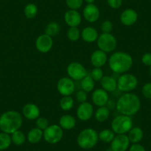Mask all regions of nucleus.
Segmentation results:
<instances>
[{
    "label": "nucleus",
    "mask_w": 151,
    "mask_h": 151,
    "mask_svg": "<svg viewBox=\"0 0 151 151\" xmlns=\"http://www.w3.org/2000/svg\"><path fill=\"white\" fill-rule=\"evenodd\" d=\"M116 108L120 114L132 116L140 110L141 100L136 94L126 93L117 100Z\"/></svg>",
    "instance_id": "1"
},
{
    "label": "nucleus",
    "mask_w": 151,
    "mask_h": 151,
    "mask_svg": "<svg viewBox=\"0 0 151 151\" xmlns=\"http://www.w3.org/2000/svg\"><path fill=\"white\" fill-rule=\"evenodd\" d=\"M133 60L129 53L123 51H117L112 53L108 59L110 70L117 74L127 73L132 68Z\"/></svg>",
    "instance_id": "2"
},
{
    "label": "nucleus",
    "mask_w": 151,
    "mask_h": 151,
    "mask_svg": "<svg viewBox=\"0 0 151 151\" xmlns=\"http://www.w3.org/2000/svg\"><path fill=\"white\" fill-rule=\"evenodd\" d=\"M22 123V116L16 110H8L0 116V130L10 135L19 130Z\"/></svg>",
    "instance_id": "3"
},
{
    "label": "nucleus",
    "mask_w": 151,
    "mask_h": 151,
    "mask_svg": "<svg viewBox=\"0 0 151 151\" xmlns=\"http://www.w3.org/2000/svg\"><path fill=\"white\" fill-rule=\"evenodd\" d=\"M77 144L83 150H90L96 145L99 142V133L94 129L85 128L79 133Z\"/></svg>",
    "instance_id": "4"
},
{
    "label": "nucleus",
    "mask_w": 151,
    "mask_h": 151,
    "mask_svg": "<svg viewBox=\"0 0 151 151\" xmlns=\"http://www.w3.org/2000/svg\"><path fill=\"white\" fill-rule=\"evenodd\" d=\"M133 127L131 116L120 114L113 119L111 122V130L116 134H126Z\"/></svg>",
    "instance_id": "5"
},
{
    "label": "nucleus",
    "mask_w": 151,
    "mask_h": 151,
    "mask_svg": "<svg viewBox=\"0 0 151 151\" xmlns=\"http://www.w3.org/2000/svg\"><path fill=\"white\" fill-rule=\"evenodd\" d=\"M138 79L132 73H123L117 79V88L120 91L130 93L138 86Z\"/></svg>",
    "instance_id": "6"
},
{
    "label": "nucleus",
    "mask_w": 151,
    "mask_h": 151,
    "mask_svg": "<svg viewBox=\"0 0 151 151\" xmlns=\"http://www.w3.org/2000/svg\"><path fill=\"white\" fill-rule=\"evenodd\" d=\"M99 49L106 53L114 51L117 46V40L110 33H102L100 34L96 41Z\"/></svg>",
    "instance_id": "7"
},
{
    "label": "nucleus",
    "mask_w": 151,
    "mask_h": 151,
    "mask_svg": "<svg viewBox=\"0 0 151 151\" xmlns=\"http://www.w3.org/2000/svg\"><path fill=\"white\" fill-rule=\"evenodd\" d=\"M64 136V130L58 124L49 125L43 130V139L48 144L55 145L60 142Z\"/></svg>",
    "instance_id": "8"
},
{
    "label": "nucleus",
    "mask_w": 151,
    "mask_h": 151,
    "mask_svg": "<svg viewBox=\"0 0 151 151\" xmlns=\"http://www.w3.org/2000/svg\"><path fill=\"white\" fill-rule=\"evenodd\" d=\"M67 73L73 81H81L88 75V71L80 62H73L67 67Z\"/></svg>",
    "instance_id": "9"
},
{
    "label": "nucleus",
    "mask_w": 151,
    "mask_h": 151,
    "mask_svg": "<svg viewBox=\"0 0 151 151\" xmlns=\"http://www.w3.org/2000/svg\"><path fill=\"white\" fill-rule=\"evenodd\" d=\"M57 91L62 96H71L74 93L76 85L73 80L70 77H62L58 81L56 85Z\"/></svg>",
    "instance_id": "10"
},
{
    "label": "nucleus",
    "mask_w": 151,
    "mask_h": 151,
    "mask_svg": "<svg viewBox=\"0 0 151 151\" xmlns=\"http://www.w3.org/2000/svg\"><path fill=\"white\" fill-rule=\"evenodd\" d=\"M53 41L51 36L46 34H42L37 37L35 42L36 50L42 53H47L52 49Z\"/></svg>",
    "instance_id": "11"
},
{
    "label": "nucleus",
    "mask_w": 151,
    "mask_h": 151,
    "mask_svg": "<svg viewBox=\"0 0 151 151\" xmlns=\"http://www.w3.org/2000/svg\"><path fill=\"white\" fill-rule=\"evenodd\" d=\"M130 143L127 135L117 134L110 143V149L113 151H127Z\"/></svg>",
    "instance_id": "12"
},
{
    "label": "nucleus",
    "mask_w": 151,
    "mask_h": 151,
    "mask_svg": "<svg viewBox=\"0 0 151 151\" xmlns=\"http://www.w3.org/2000/svg\"><path fill=\"white\" fill-rule=\"evenodd\" d=\"M93 106L88 101L81 103L76 110V116L78 119L82 122H86L91 119L93 116Z\"/></svg>",
    "instance_id": "13"
},
{
    "label": "nucleus",
    "mask_w": 151,
    "mask_h": 151,
    "mask_svg": "<svg viewBox=\"0 0 151 151\" xmlns=\"http://www.w3.org/2000/svg\"><path fill=\"white\" fill-rule=\"evenodd\" d=\"M83 17L88 22H96L100 17L99 8L94 4H87L83 9Z\"/></svg>",
    "instance_id": "14"
},
{
    "label": "nucleus",
    "mask_w": 151,
    "mask_h": 151,
    "mask_svg": "<svg viewBox=\"0 0 151 151\" xmlns=\"http://www.w3.org/2000/svg\"><path fill=\"white\" fill-rule=\"evenodd\" d=\"M64 19L70 27H78L82 22V16L77 10L69 9L65 12Z\"/></svg>",
    "instance_id": "15"
},
{
    "label": "nucleus",
    "mask_w": 151,
    "mask_h": 151,
    "mask_svg": "<svg viewBox=\"0 0 151 151\" xmlns=\"http://www.w3.org/2000/svg\"><path fill=\"white\" fill-rule=\"evenodd\" d=\"M91 100L94 105L97 107H103L107 104L109 101V95L107 91L102 88L96 89L93 92Z\"/></svg>",
    "instance_id": "16"
},
{
    "label": "nucleus",
    "mask_w": 151,
    "mask_h": 151,
    "mask_svg": "<svg viewBox=\"0 0 151 151\" xmlns=\"http://www.w3.org/2000/svg\"><path fill=\"white\" fill-rule=\"evenodd\" d=\"M138 13L132 8H127L123 11L120 15V22L124 26H132L137 22Z\"/></svg>",
    "instance_id": "17"
},
{
    "label": "nucleus",
    "mask_w": 151,
    "mask_h": 151,
    "mask_svg": "<svg viewBox=\"0 0 151 151\" xmlns=\"http://www.w3.org/2000/svg\"><path fill=\"white\" fill-rule=\"evenodd\" d=\"M22 115L28 120H36L40 116V109L36 104L27 103L22 107Z\"/></svg>",
    "instance_id": "18"
},
{
    "label": "nucleus",
    "mask_w": 151,
    "mask_h": 151,
    "mask_svg": "<svg viewBox=\"0 0 151 151\" xmlns=\"http://www.w3.org/2000/svg\"><path fill=\"white\" fill-rule=\"evenodd\" d=\"M107 61V53L101 50H96L91 54V63L94 68H101Z\"/></svg>",
    "instance_id": "19"
},
{
    "label": "nucleus",
    "mask_w": 151,
    "mask_h": 151,
    "mask_svg": "<svg viewBox=\"0 0 151 151\" xmlns=\"http://www.w3.org/2000/svg\"><path fill=\"white\" fill-rule=\"evenodd\" d=\"M99 33L96 28L93 27H86L81 33L82 39L87 43H93L96 42L99 37Z\"/></svg>",
    "instance_id": "20"
},
{
    "label": "nucleus",
    "mask_w": 151,
    "mask_h": 151,
    "mask_svg": "<svg viewBox=\"0 0 151 151\" xmlns=\"http://www.w3.org/2000/svg\"><path fill=\"white\" fill-rule=\"evenodd\" d=\"M100 83L102 89L107 91V93H113L118 89L117 81L110 76H104L101 80L100 81Z\"/></svg>",
    "instance_id": "21"
},
{
    "label": "nucleus",
    "mask_w": 151,
    "mask_h": 151,
    "mask_svg": "<svg viewBox=\"0 0 151 151\" xmlns=\"http://www.w3.org/2000/svg\"><path fill=\"white\" fill-rule=\"evenodd\" d=\"M76 124V120L75 117L70 114H65L62 116L59 119V126L63 130H69L74 128Z\"/></svg>",
    "instance_id": "22"
},
{
    "label": "nucleus",
    "mask_w": 151,
    "mask_h": 151,
    "mask_svg": "<svg viewBox=\"0 0 151 151\" xmlns=\"http://www.w3.org/2000/svg\"><path fill=\"white\" fill-rule=\"evenodd\" d=\"M43 139V130L38 127L30 129L27 134V140L30 144H37Z\"/></svg>",
    "instance_id": "23"
},
{
    "label": "nucleus",
    "mask_w": 151,
    "mask_h": 151,
    "mask_svg": "<svg viewBox=\"0 0 151 151\" xmlns=\"http://www.w3.org/2000/svg\"><path fill=\"white\" fill-rule=\"evenodd\" d=\"M127 133L129 140L133 144L139 143L144 137L143 130L139 127H133Z\"/></svg>",
    "instance_id": "24"
},
{
    "label": "nucleus",
    "mask_w": 151,
    "mask_h": 151,
    "mask_svg": "<svg viewBox=\"0 0 151 151\" xmlns=\"http://www.w3.org/2000/svg\"><path fill=\"white\" fill-rule=\"evenodd\" d=\"M110 110L105 106L103 107H99L94 113V116H95L96 120L99 122H104L106 120L108 119L110 117Z\"/></svg>",
    "instance_id": "25"
},
{
    "label": "nucleus",
    "mask_w": 151,
    "mask_h": 151,
    "mask_svg": "<svg viewBox=\"0 0 151 151\" xmlns=\"http://www.w3.org/2000/svg\"><path fill=\"white\" fill-rule=\"evenodd\" d=\"M81 88L82 91L86 93H90L93 91L95 87V81L92 79L90 75H87L81 80Z\"/></svg>",
    "instance_id": "26"
},
{
    "label": "nucleus",
    "mask_w": 151,
    "mask_h": 151,
    "mask_svg": "<svg viewBox=\"0 0 151 151\" xmlns=\"http://www.w3.org/2000/svg\"><path fill=\"white\" fill-rule=\"evenodd\" d=\"M116 133L110 129H104L99 133V140L103 143H111L116 136Z\"/></svg>",
    "instance_id": "27"
},
{
    "label": "nucleus",
    "mask_w": 151,
    "mask_h": 151,
    "mask_svg": "<svg viewBox=\"0 0 151 151\" xmlns=\"http://www.w3.org/2000/svg\"><path fill=\"white\" fill-rule=\"evenodd\" d=\"M11 137L12 143H14L17 146L22 145L23 144H24L26 139H27V136L20 130H17L14 133H13L12 134H11Z\"/></svg>",
    "instance_id": "28"
},
{
    "label": "nucleus",
    "mask_w": 151,
    "mask_h": 151,
    "mask_svg": "<svg viewBox=\"0 0 151 151\" xmlns=\"http://www.w3.org/2000/svg\"><path fill=\"white\" fill-rule=\"evenodd\" d=\"M59 31H60V25L56 22H50L45 27V34L53 37V36H56L59 33Z\"/></svg>",
    "instance_id": "29"
},
{
    "label": "nucleus",
    "mask_w": 151,
    "mask_h": 151,
    "mask_svg": "<svg viewBox=\"0 0 151 151\" xmlns=\"http://www.w3.org/2000/svg\"><path fill=\"white\" fill-rule=\"evenodd\" d=\"M38 14V7L34 3H28L24 8V14L29 19H34Z\"/></svg>",
    "instance_id": "30"
},
{
    "label": "nucleus",
    "mask_w": 151,
    "mask_h": 151,
    "mask_svg": "<svg viewBox=\"0 0 151 151\" xmlns=\"http://www.w3.org/2000/svg\"><path fill=\"white\" fill-rule=\"evenodd\" d=\"M11 135L8 133L1 132L0 133V151H4L11 146Z\"/></svg>",
    "instance_id": "31"
},
{
    "label": "nucleus",
    "mask_w": 151,
    "mask_h": 151,
    "mask_svg": "<svg viewBox=\"0 0 151 151\" xmlns=\"http://www.w3.org/2000/svg\"><path fill=\"white\" fill-rule=\"evenodd\" d=\"M61 109L65 111H68L71 110L74 106V99L72 98L71 96H63L60 100L59 102Z\"/></svg>",
    "instance_id": "32"
},
{
    "label": "nucleus",
    "mask_w": 151,
    "mask_h": 151,
    "mask_svg": "<svg viewBox=\"0 0 151 151\" xmlns=\"http://www.w3.org/2000/svg\"><path fill=\"white\" fill-rule=\"evenodd\" d=\"M67 36L70 41L77 42L81 36V32L78 27H70L67 32Z\"/></svg>",
    "instance_id": "33"
},
{
    "label": "nucleus",
    "mask_w": 151,
    "mask_h": 151,
    "mask_svg": "<svg viewBox=\"0 0 151 151\" xmlns=\"http://www.w3.org/2000/svg\"><path fill=\"white\" fill-rule=\"evenodd\" d=\"M95 82H100L104 76V73L101 68H94L90 74Z\"/></svg>",
    "instance_id": "34"
},
{
    "label": "nucleus",
    "mask_w": 151,
    "mask_h": 151,
    "mask_svg": "<svg viewBox=\"0 0 151 151\" xmlns=\"http://www.w3.org/2000/svg\"><path fill=\"white\" fill-rule=\"evenodd\" d=\"M84 0H65L66 5L69 9L79 10L83 5Z\"/></svg>",
    "instance_id": "35"
},
{
    "label": "nucleus",
    "mask_w": 151,
    "mask_h": 151,
    "mask_svg": "<svg viewBox=\"0 0 151 151\" xmlns=\"http://www.w3.org/2000/svg\"><path fill=\"white\" fill-rule=\"evenodd\" d=\"M36 127L40 128V130H44L49 126V122L48 120L46 118H45V117L40 116L37 119H36Z\"/></svg>",
    "instance_id": "36"
},
{
    "label": "nucleus",
    "mask_w": 151,
    "mask_h": 151,
    "mask_svg": "<svg viewBox=\"0 0 151 151\" xmlns=\"http://www.w3.org/2000/svg\"><path fill=\"white\" fill-rule=\"evenodd\" d=\"M113 23L110 20H105L101 24V30L102 33H110L113 30Z\"/></svg>",
    "instance_id": "37"
},
{
    "label": "nucleus",
    "mask_w": 151,
    "mask_h": 151,
    "mask_svg": "<svg viewBox=\"0 0 151 151\" xmlns=\"http://www.w3.org/2000/svg\"><path fill=\"white\" fill-rule=\"evenodd\" d=\"M142 95L147 99L151 100V82L145 84L142 88Z\"/></svg>",
    "instance_id": "38"
},
{
    "label": "nucleus",
    "mask_w": 151,
    "mask_h": 151,
    "mask_svg": "<svg viewBox=\"0 0 151 151\" xmlns=\"http://www.w3.org/2000/svg\"><path fill=\"white\" fill-rule=\"evenodd\" d=\"M87 99H88V94L85 91H82V90L79 91L76 93V99L80 104L87 101Z\"/></svg>",
    "instance_id": "39"
},
{
    "label": "nucleus",
    "mask_w": 151,
    "mask_h": 151,
    "mask_svg": "<svg viewBox=\"0 0 151 151\" xmlns=\"http://www.w3.org/2000/svg\"><path fill=\"white\" fill-rule=\"evenodd\" d=\"M109 7L113 9H119L122 5L123 0H107Z\"/></svg>",
    "instance_id": "40"
},
{
    "label": "nucleus",
    "mask_w": 151,
    "mask_h": 151,
    "mask_svg": "<svg viewBox=\"0 0 151 151\" xmlns=\"http://www.w3.org/2000/svg\"><path fill=\"white\" fill-rule=\"evenodd\" d=\"M142 62L145 66L150 67L151 66V53H146L143 54L142 56Z\"/></svg>",
    "instance_id": "41"
},
{
    "label": "nucleus",
    "mask_w": 151,
    "mask_h": 151,
    "mask_svg": "<svg viewBox=\"0 0 151 151\" xmlns=\"http://www.w3.org/2000/svg\"><path fill=\"white\" fill-rule=\"evenodd\" d=\"M129 151H146L145 147L141 144H133L131 146L129 147Z\"/></svg>",
    "instance_id": "42"
},
{
    "label": "nucleus",
    "mask_w": 151,
    "mask_h": 151,
    "mask_svg": "<svg viewBox=\"0 0 151 151\" xmlns=\"http://www.w3.org/2000/svg\"><path fill=\"white\" fill-rule=\"evenodd\" d=\"M96 0H84V2H86L87 4H94Z\"/></svg>",
    "instance_id": "43"
},
{
    "label": "nucleus",
    "mask_w": 151,
    "mask_h": 151,
    "mask_svg": "<svg viewBox=\"0 0 151 151\" xmlns=\"http://www.w3.org/2000/svg\"><path fill=\"white\" fill-rule=\"evenodd\" d=\"M150 77H151V66L150 67Z\"/></svg>",
    "instance_id": "44"
},
{
    "label": "nucleus",
    "mask_w": 151,
    "mask_h": 151,
    "mask_svg": "<svg viewBox=\"0 0 151 151\" xmlns=\"http://www.w3.org/2000/svg\"><path fill=\"white\" fill-rule=\"evenodd\" d=\"M106 151H113V150H112L111 149H109V150H106Z\"/></svg>",
    "instance_id": "45"
}]
</instances>
